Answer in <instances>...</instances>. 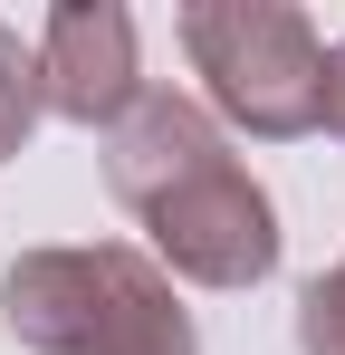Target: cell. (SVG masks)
Returning <instances> with one entry per match:
<instances>
[{
	"mask_svg": "<svg viewBox=\"0 0 345 355\" xmlns=\"http://www.w3.org/2000/svg\"><path fill=\"white\" fill-rule=\"evenodd\" d=\"M39 116H48V87H39V49L0 19V164L10 154H29V135H39Z\"/></svg>",
	"mask_w": 345,
	"mask_h": 355,
	"instance_id": "5",
	"label": "cell"
},
{
	"mask_svg": "<svg viewBox=\"0 0 345 355\" xmlns=\"http://www.w3.org/2000/svg\"><path fill=\"white\" fill-rule=\"evenodd\" d=\"M0 327L29 355H202L192 307L172 297L163 259L134 240L19 250L0 279Z\"/></svg>",
	"mask_w": 345,
	"mask_h": 355,
	"instance_id": "2",
	"label": "cell"
},
{
	"mask_svg": "<svg viewBox=\"0 0 345 355\" xmlns=\"http://www.w3.org/2000/svg\"><path fill=\"white\" fill-rule=\"evenodd\" d=\"M106 192L154 231L163 279L192 288H259L278 269V202L230 154L211 106L182 87H144L134 116L106 135Z\"/></svg>",
	"mask_w": 345,
	"mask_h": 355,
	"instance_id": "1",
	"label": "cell"
},
{
	"mask_svg": "<svg viewBox=\"0 0 345 355\" xmlns=\"http://www.w3.org/2000/svg\"><path fill=\"white\" fill-rule=\"evenodd\" d=\"M182 49L192 77L211 96V116H230L259 144L317 135L326 106V39L297 0H192L182 10Z\"/></svg>",
	"mask_w": 345,
	"mask_h": 355,
	"instance_id": "3",
	"label": "cell"
},
{
	"mask_svg": "<svg viewBox=\"0 0 345 355\" xmlns=\"http://www.w3.org/2000/svg\"><path fill=\"white\" fill-rule=\"evenodd\" d=\"M317 125H326V135H345V39L326 49V106H317Z\"/></svg>",
	"mask_w": 345,
	"mask_h": 355,
	"instance_id": "7",
	"label": "cell"
},
{
	"mask_svg": "<svg viewBox=\"0 0 345 355\" xmlns=\"http://www.w3.org/2000/svg\"><path fill=\"white\" fill-rule=\"evenodd\" d=\"M297 355H345V259L297 288Z\"/></svg>",
	"mask_w": 345,
	"mask_h": 355,
	"instance_id": "6",
	"label": "cell"
},
{
	"mask_svg": "<svg viewBox=\"0 0 345 355\" xmlns=\"http://www.w3.org/2000/svg\"><path fill=\"white\" fill-rule=\"evenodd\" d=\"M39 87H48V116L67 125H125L144 96V67H134V19L115 0H57L48 29H39Z\"/></svg>",
	"mask_w": 345,
	"mask_h": 355,
	"instance_id": "4",
	"label": "cell"
}]
</instances>
